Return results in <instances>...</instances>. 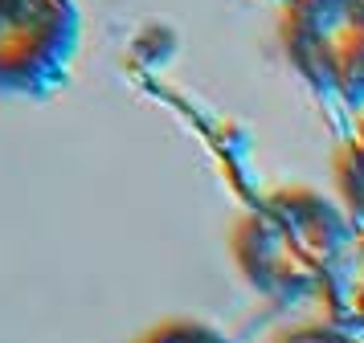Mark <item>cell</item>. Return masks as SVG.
I'll list each match as a JSON object with an SVG mask.
<instances>
[{"label":"cell","mask_w":364,"mask_h":343,"mask_svg":"<svg viewBox=\"0 0 364 343\" xmlns=\"http://www.w3.org/2000/svg\"><path fill=\"white\" fill-rule=\"evenodd\" d=\"M336 188H340L344 209L364 225V135L352 139L340 151V160H336Z\"/></svg>","instance_id":"277c9868"},{"label":"cell","mask_w":364,"mask_h":343,"mask_svg":"<svg viewBox=\"0 0 364 343\" xmlns=\"http://www.w3.org/2000/svg\"><path fill=\"white\" fill-rule=\"evenodd\" d=\"M348 249L344 212L307 188L266 196L233 229V261L254 290L299 298L328 286Z\"/></svg>","instance_id":"6da1fadb"},{"label":"cell","mask_w":364,"mask_h":343,"mask_svg":"<svg viewBox=\"0 0 364 343\" xmlns=\"http://www.w3.org/2000/svg\"><path fill=\"white\" fill-rule=\"evenodd\" d=\"M279 343H364V335L360 331H348V327H336V323H311V327L287 331Z\"/></svg>","instance_id":"8992f818"},{"label":"cell","mask_w":364,"mask_h":343,"mask_svg":"<svg viewBox=\"0 0 364 343\" xmlns=\"http://www.w3.org/2000/svg\"><path fill=\"white\" fill-rule=\"evenodd\" d=\"M78 37L70 0H0V86L33 90L66 70Z\"/></svg>","instance_id":"3957f363"},{"label":"cell","mask_w":364,"mask_h":343,"mask_svg":"<svg viewBox=\"0 0 364 343\" xmlns=\"http://www.w3.org/2000/svg\"><path fill=\"white\" fill-rule=\"evenodd\" d=\"M139 343H225V339L200 323H164L156 331H148Z\"/></svg>","instance_id":"5b68a950"},{"label":"cell","mask_w":364,"mask_h":343,"mask_svg":"<svg viewBox=\"0 0 364 343\" xmlns=\"http://www.w3.org/2000/svg\"><path fill=\"white\" fill-rule=\"evenodd\" d=\"M352 319H356V327L364 331V270H360V278H356V290H352Z\"/></svg>","instance_id":"52a82bcc"},{"label":"cell","mask_w":364,"mask_h":343,"mask_svg":"<svg viewBox=\"0 0 364 343\" xmlns=\"http://www.w3.org/2000/svg\"><path fill=\"white\" fill-rule=\"evenodd\" d=\"M282 45L303 78L323 94H364V0H291Z\"/></svg>","instance_id":"7a4b0ae2"}]
</instances>
